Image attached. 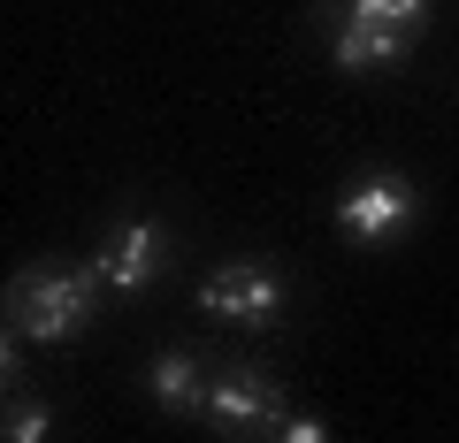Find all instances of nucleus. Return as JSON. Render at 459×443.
<instances>
[{
    "mask_svg": "<svg viewBox=\"0 0 459 443\" xmlns=\"http://www.w3.org/2000/svg\"><path fill=\"white\" fill-rule=\"evenodd\" d=\"M100 291H108L100 268H31L16 283V298H8V313H16V328L31 345H69L100 313Z\"/></svg>",
    "mask_w": 459,
    "mask_h": 443,
    "instance_id": "f257e3e1",
    "label": "nucleus"
},
{
    "mask_svg": "<svg viewBox=\"0 0 459 443\" xmlns=\"http://www.w3.org/2000/svg\"><path fill=\"white\" fill-rule=\"evenodd\" d=\"M337 222H344L352 245H391V237H406V222H413V192L398 176H368L360 192H344Z\"/></svg>",
    "mask_w": 459,
    "mask_h": 443,
    "instance_id": "20e7f679",
    "label": "nucleus"
},
{
    "mask_svg": "<svg viewBox=\"0 0 459 443\" xmlns=\"http://www.w3.org/2000/svg\"><path fill=\"white\" fill-rule=\"evenodd\" d=\"M47 405H16V413H8V443H47Z\"/></svg>",
    "mask_w": 459,
    "mask_h": 443,
    "instance_id": "1a4fd4ad",
    "label": "nucleus"
},
{
    "mask_svg": "<svg viewBox=\"0 0 459 443\" xmlns=\"http://www.w3.org/2000/svg\"><path fill=\"white\" fill-rule=\"evenodd\" d=\"M199 313H214V321H230V328H268L283 313V283H276V268H261V260H230V268H214L207 283H199Z\"/></svg>",
    "mask_w": 459,
    "mask_h": 443,
    "instance_id": "f03ea898",
    "label": "nucleus"
},
{
    "mask_svg": "<svg viewBox=\"0 0 459 443\" xmlns=\"http://www.w3.org/2000/svg\"><path fill=\"white\" fill-rule=\"evenodd\" d=\"M207 413L222 436H261V428H283V390L261 375V367H222L207 382Z\"/></svg>",
    "mask_w": 459,
    "mask_h": 443,
    "instance_id": "7ed1b4c3",
    "label": "nucleus"
},
{
    "mask_svg": "<svg viewBox=\"0 0 459 443\" xmlns=\"http://www.w3.org/2000/svg\"><path fill=\"white\" fill-rule=\"evenodd\" d=\"M146 390H153L161 413H199V405H207V382H199L192 352H161V360L146 367Z\"/></svg>",
    "mask_w": 459,
    "mask_h": 443,
    "instance_id": "423d86ee",
    "label": "nucleus"
},
{
    "mask_svg": "<svg viewBox=\"0 0 459 443\" xmlns=\"http://www.w3.org/2000/svg\"><path fill=\"white\" fill-rule=\"evenodd\" d=\"M352 23H376V31H391V38H421V23H429V0H352Z\"/></svg>",
    "mask_w": 459,
    "mask_h": 443,
    "instance_id": "6e6552de",
    "label": "nucleus"
},
{
    "mask_svg": "<svg viewBox=\"0 0 459 443\" xmlns=\"http://www.w3.org/2000/svg\"><path fill=\"white\" fill-rule=\"evenodd\" d=\"M161 268H169V230L161 222H123L108 237V252H100V283L108 291H153Z\"/></svg>",
    "mask_w": 459,
    "mask_h": 443,
    "instance_id": "39448f33",
    "label": "nucleus"
},
{
    "mask_svg": "<svg viewBox=\"0 0 459 443\" xmlns=\"http://www.w3.org/2000/svg\"><path fill=\"white\" fill-rule=\"evenodd\" d=\"M276 443H329V428H322V421H283Z\"/></svg>",
    "mask_w": 459,
    "mask_h": 443,
    "instance_id": "9d476101",
    "label": "nucleus"
},
{
    "mask_svg": "<svg viewBox=\"0 0 459 443\" xmlns=\"http://www.w3.org/2000/svg\"><path fill=\"white\" fill-rule=\"evenodd\" d=\"M329 54H337V69H391V62H406V38L376 31V23H344Z\"/></svg>",
    "mask_w": 459,
    "mask_h": 443,
    "instance_id": "0eeeda50",
    "label": "nucleus"
}]
</instances>
